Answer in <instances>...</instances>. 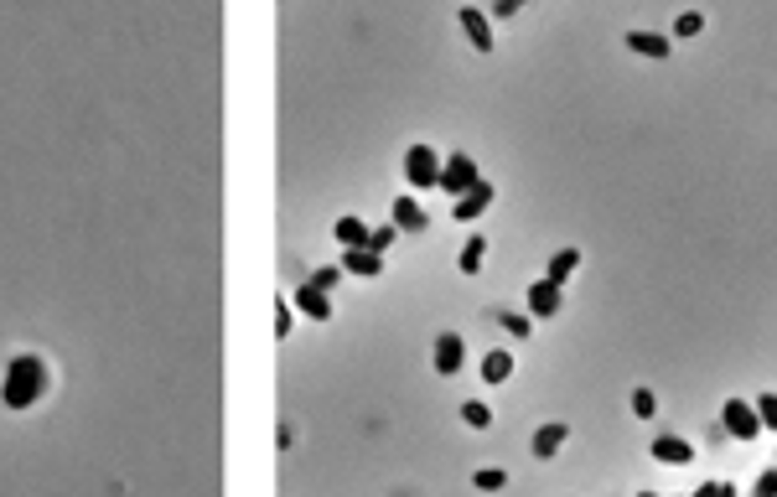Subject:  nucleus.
I'll use <instances>...</instances> for the list:
<instances>
[{"label":"nucleus","mask_w":777,"mask_h":497,"mask_svg":"<svg viewBox=\"0 0 777 497\" xmlns=\"http://www.w3.org/2000/svg\"><path fill=\"white\" fill-rule=\"evenodd\" d=\"M42 394H47V363L36 352H16L11 368H5V383H0L5 410H31Z\"/></svg>","instance_id":"obj_1"},{"label":"nucleus","mask_w":777,"mask_h":497,"mask_svg":"<svg viewBox=\"0 0 777 497\" xmlns=\"http://www.w3.org/2000/svg\"><path fill=\"white\" fill-rule=\"evenodd\" d=\"M477 181H482V172H477V161H472L467 150H456V156H446V161H441V192H446L451 203H461Z\"/></svg>","instance_id":"obj_2"},{"label":"nucleus","mask_w":777,"mask_h":497,"mask_svg":"<svg viewBox=\"0 0 777 497\" xmlns=\"http://www.w3.org/2000/svg\"><path fill=\"white\" fill-rule=\"evenodd\" d=\"M405 176H410V187H441V156L430 146H410L405 150Z\"/></svg>","instance_id":"obj_3"},{"label":"nucleus","mask_w":777,"mask_h":497,"mask_svg":"<svg viewBox=\"0 0 777 497\" xmlns=\"http://www.w3.org/2000/svg\"><path fill=\"white\" fill-rule=\"evenodd\" d=\"M720 425H725V430H731L736 440H757V436H762L757 405H747V399H725V410H720Z\"/></svg>","instance_id":"obj_4"},{"label":"nucleus","mask_w":777,"mask_h":497,"mask_svg":"<svg viewBox=\"0 0 777 497\" xmlns=\"http://www.w3.org/2000/svg\"><path fill=\"white\" fill-rule=\"evenodd\" d=\"M461 31H467V42L477 47V52H493V21H487V11L482 5H461Z\"/></svg>","instance_id":"obj_5"},{"label":"nucleus","mask_w":777,"mask_h":497,"mask_svg":"<svg viewBox=\"0 0 777 497\" xmlns=\"http://www.w3.org/2000/svg\"><path fill=\"white\" fill-rule=\"evenodd\" d=\"M461 363H467V342H461L456 332L436 337V373H441V379H456V373H461Z\"/></svg>","instance_id":"obj_6"},{"label":"nucleus","mask_w":777,"mask_h":497,"mask_svg":"<svg viewBox=\"0 0 777 497\" xmlns=\"http://www.w3.org/2000/svg\"><path fill=\"white\" fill-rule=\"evenodd\" d=\"M565 440H570V425H565V420H549V425H539V430H534V461H555Z\"/></svg>","instance_id":"obj_7"},{"label":"nucleus","mask_w":777,"mask_h":497,"mask_svg":"<svg viewBox=\"0 0 777 497\" xmlns=\"http://www.w3.org/2000/svg\"><path fill=\"white\" fill-rule=\"evenodd\" d=\"M342 275H363V280H373V275H384V254H373L368 244L342 249Z\"/></svg>","instance_id":"obj_8"},{"label":"nucleus","mask_w":777,"mask_h":497,"mask_svg":"<svg viewBox=\"0 0 777 497\" xmlns=\"http://www.w3.org/2000/svg\"><path fill=\"white\" fill-rule=\"evenodd\" d=\"M560 301H565V285H555V280H534V285H529V317H555Z\"/></svg>","instance_id":"obj_9"},{"label":"nucleus","mask_w":777,"mask_h":497,"mask_svg":"<svg viewBox=\"0 0 777 497\" xmlns=\"http://www.w3.org/2000/svg\"><path fill=\"white\" fill-rule=\"evenodd\" d=\"M653 461H663V467H689L694 461V445L685 436H653Z\"/></svg>","instance_id":"obj_10"},{"label":"nucleus","mask_w":777,"mask_h":497,"mask_svg":"<svg viewBox=\"0 0 777 497\" xmlns=\"http://www.w3.org/2000/svg\"><path fill=\"white\" fill-rule=\"evenodd\" d=\"M487 207H493V181H477V187H472V192H467V197L456 203V212H451V218H461V223H472V218H482Z\"/></svg>","instance_id":"obj_11"},{"label":"nucleus","mask_w":777,"mask_h":497,"mask_svg":"<svg viewBox=\"0 0 777 497\" xmlns=\"http://www.w3.org/2000/svg\"><path fill=\"white\" fill-rule=\"evenodd\" d=\"M388 212H394V228H405V234H420V228L430 223V218H425V207H420L415 197H394V207H388Z\"/></svg>","instance_id":"obj_12"},{"label":"nucleus","mask_w":777,"mask_h":497,"mask_svg":"<svg viewBox=\"0 0 777 497\" xmlns=\"http://www.w3.org/2000/svg\"><path fill=\"white\" fill-rule=\"evenodd\" d=\"M482 379H487V383H509L513 379V352L509 348H487V357H482Z\"/></svg>","instance_id":"obj_13"},{"label":"nucleus","mask_w":777,"mask_h":497,"mask_svg":"<svg viewBox=\"0 0 777 497\" xmlns=\"http://www.w3.org/2000/svg\"><path fill=\"white\" fill-rule=\"evenodd\" d=\"M628 47L637 58H669L674 47H669V36H658V31H628Z\"/></svg>","instance_id":"obj_14"},{"label":"nucleus","mask_w":777,"mask_h":497,"mask_svg":"<svg viewBox=\"0 0 777 497\" xmlns=\"http://www.w3.org/2000/svg\"><path fill=\"white\" fill-rule=\"evenodd\" d=\"M296 306L306 311V317H316V322H327V317H332V301H327V291H316L311 280H306V285L296 291Z\"/></svg>","instance_id":"obj_15"},{"label":"nucleus","mask_w":777,"mask_h":497,"mask_svg":"<svg viewBox=\"0 0 777 497\" xmlns=\"http://www.w3.org/2000/svg\"><path fill=\"white\" fill-rule=\"evenodd\" d=\"M493 322L503 326L509 337H534V317H529V311H509V306H498V311H493Z\"/></svg>","instance_id":"obj_16"},{"label":"nucleus","mask_w":777,"mask_h":497,"mask_svg":"<svg viewBox=\"0 0 777 497\" xmlns=\"http://www.w3.org/2000/svg\"><path fill=\"white\" fill-rule=\"evenodd\" d=\"M332 234H337V244H342V249H358V244H368V223L348 212V218H337V228H332Z\"/></svg>","instance_id":"obj_17"},{"label":"nucleus","mask_w":777,"mask_h":497,"mask_svg":"<svg viewBox=\"0 0 777 497\" xmlns=\"http://www.w3.org/2000/svg\"><path fill=\"white\" fill-rule=\"evenodd\" d=\"M581 269V249H560L555 260H549V269H544V280H555V285H565L570 275Z\"/></svg>","instance_id":"obj_18"},{"label":"nucleus","mask_w":777,"mask_h":497,"mask_svg":"<svg viewBox=\"0 0 777 497\" xmlns=\"http://www.w3.org/2000/svg\"><path fill=\"white\" fill-rule=\"evenodd\" d=\"M482 260H487V238H482V234H472L467 244H461V260H456V264H461V275H477V269H482Z\"/></svg>","instance_id":"obj_19"},{"label":"nucleus","mask_w":777,"mask_h":497,"mask_svg":"<svg viewBox=\"0 0 777 497\" xmlns=\"http://www.w3.org/2000/svg\"><path fill=\"white\" fill-rule=\"evenodd\" d=\"M472 482H477V493H503V487H509V471H503V467H482Z\"/></svg>","instance_id":"obj_20"},{"label":"nucleus","mask_w":777,"mask_h":497,"mask_svg":"<svg viewBox=\"0 0 777 497\" xmlns=\"http://www.w3.org/2000/svg\"><path fill=\"white\" fill-rule=\"evenodd\" d=\"M461 420H467L472 430H487V425H493V410H487L482 399H467V405H461Z\"/></svg>","instance_id":"obj_21"},{"label":"nucleus","mask_w":777,"mask_h":497,"mask_svg":"<svg viewBox=\"0 0 777 497\" xmlns=\"http://www.w3.org/2000/svg\"><path fill=\"white\" fill-rule=\"evenodd\" d=\"M632 414H637V420H653V414H658V394H653V389H632Z\"/></svg>","instance_id":"obj_22"},{"label":"nucleus","mask_w":777,"mask_h":497,"mask_svg":"<svg viewBox=\"0 0 777 497\" xmlns=\"http://www.w3.org/2000/svg\"><path fill=\"white\" fill-rule=\"evenodd\" d=\"M700 31H705V16H700V11H685V16L674 21V36H700Z\"/></svg>","instance_id":"obj_23"},{"label":"nucleus","mask_w":777,"mask_h":497,"mask_svg":"<svg viewBox=\"0 0 777 497\" xmlns=\"http://www.w3.org/2000/svg\"><path fill=\"white\" fill-rule=\"evenodd\" d=\"M757 420H762V430H777V394L757 399Z\"/></svg>","instance_id":"obj_24"},{"label":"nucleus","mask_w":777,"mask_h":497,"mask_svg":"<svg viewBox=\"0 0 777 497\" xmlns=\"http://www.w3.org/2000/svg\"><path fill=\"white\" fill-rule=\"evenodd\" d=\"M394 234H399L394 223H384V228H368V249H373V254H384L388 244H394Z\"/></svg>","instance_id":"obj_25"},{"label":"nucleus","mask_w":777,"mask_h":497,"mask_svg":"<svg viewBox=\"0 0 777 497\" xmlns=\"http://www.w3.org/2000/svg\"><path fill=\"white\" fill-rule=\"evenodd\" d=\"M751 497H777V467H767L762 477H757V487H751Z\"/></svg>","instance_id":"obj_26"},{"label":"nucleus","mask_w":777,"mask_h":497,"mask_svg":"<svg viewBox=\"0 0 777 497\" xmlns=\"http://www.w3.org/2000/svg\"><path fill=\"white\" fill-rule=\"evenodd\" d=\"M337 280H342V264H332V269H316V275H311V285H316V291H332Z\"/></svg>","instance_id":"obj_27"},{"label":"nucleus","mask_w":777,"mask_h":497,"mask_svg":"<svg viewBox=\"0 0 777 497\" xmlns=\"http://www.w3.org/2000/svg\"><path fill=\"white\" fill-rule=\"evenodd\" d=\"M275 337H291V311L285 306H275Z\"/></svg>","instance_id":"obj_28"},{"label":"nucleus","mask_w":777,"mask_h":497,"mask_svg":"<svg viewBox=\"0 0 777 497\" xmlns=\"http://www.w3.org/2000/svg\"><path fill=\"white\" fill-rule=\"evenodd\" d=\"M716 497H736V487L731 482H716Z\"/></svg>","instance_id":"obj_29"},{"label":"nucleus","mask_w":777,"mask_h":497,"mask_svg":"<svg viewBox=\"0 0 777 497\" xmlns=\"http://www.w3.org/2000/svg\"><path fill=\"white\" fill-rule=\"evenodd\" d=\"M694 497H716V482H705V487H694Z\"/></svg>","instance_id":"obj_30"},{"label":"nucleus","mask_w":777,"mask_h":497,"mask_svg":"<svg viewBox=\"0 0 777 497\" xmlns=\"http://www.w3.org/2000/svg\"><path fill=\"white\" fill-rule=\"evenodd\" d=\"M637 497H669V493H637Z\"/></svg>","instance_id":"obj_31"}]
</instances>
